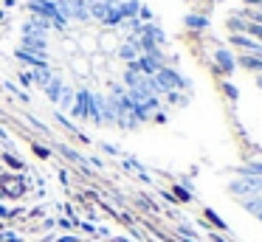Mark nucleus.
I'll list each match as a JSON object with an SVG mask.
<instances>
[{"label":"nucleus","mask_w":262,"mask_h":242,"mask_svg":"<svg viewBox=\"0 0 262 242\" xmlns=\"http://www.w3.org/2000/svg\"><path fill=\"white\" fill-rule=\"evenodd\" d=\"M243 65L251 68V71H259L262 73V59H256V56H243Z\"/></svg>","instance_id":"obj_1"},{"label":"nucleus","mask_w":262,"mask_h":242,"mask_svg":"<svg viewBox=\"0 0 262 242\" xmlns=\"http://www.w3.org/2000/svg\"><path fill=\"white\" fill-rule=\"evenodd\" d=\"M186 23H189V26H194V28H203L206 26V20H203V17H186Z\"/></svg>","instance_id":"obj_3"},{"label":"nucleus","mask_w":262,"mask_h":242,"mask_svg":"<svg viewBox=\"0 0 262 242\" xmlns=\"http://www.w3.org/2000/svg\"><path fill=\"white\" fill-rule=\"evenodd\" d=\"M217 59L223 62V68H226V71H234V59H231V54H228V51H220V54H217Z\"/></svg>","instance_id":"obj_2"}]
</instances>
